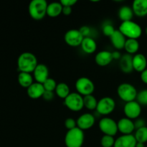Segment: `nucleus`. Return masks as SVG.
I'll use <instances>...</instances> for the list:
<instances>
[{"instance_id": "obj_15", "label": "nucleus", "mask_w": 147, "mask_h": 147, "mask_svg": "<svg viewBox=\"0 0 147 147\" xmlns=\"http://www.w3.org/2000/svg\"><path fill=\"white\" fill-rule=\"evenodd\" d=\"M136 143L134 135H121L115 140L113 147H136Z\"/></svg>"}, {"instance_id": "obj_8", "label": "nucleus", "mask_w": 147, "mask_h": 147, "mask_svg": "<svg viewBox=\"0 0 147 147\" xmlns=\"http://www.w3.org/2000/svg\"><path fill=\"white\" fill-rule=\"evenodd\" d=\"M99 129L100 131L104 135L114 136H116L118 129L117 122L115 121L113 119L109 117H103L99 121L98 123Z\"/></svg>"}, {"instance_id": "obj_22", "label": "nucleus", "mask_w": 147, "mask_h": 147, "mask_svg": "<svg viewBox=\"0 0 147 147\" xmlns=\"http://www.w3.org/2000/svg\"><path fill=\"white\" fill-rule=\"evenodd\" d=\"M80 46L83 51L87 54H93L97 50V43L91 37H84Z\"/></svg>"}, {"instance_id": "obj_30", "label": "nucleus", "mask_w": 147, "mask_h": 147, "mask_svg": "<svg viewBox=\"0 0 147 147\" xmlns=\"http://www.w3.org/2000/svg\"><path fill=\"white\" fill-rule=\"evenodd\" d=\"M114 136L103 135L100 139V145L102 147H113L115 144Z\"/></svg>"}, {"instance_id": "obj_33", "label": "nucleus", "mask_w": 147, "mask_h": 147, "mask_svg": "<svg viewBox=\"0 0 147 147\" xmlns=\"http://www.w3.org/2000/svg\"><path fill=\"white\" fill-rule=\"evenodd\" d=\"M115 31H116V30H115L114 27L110 23L105 24L102 27V32H103V34L106 37H110L114 33Z\"/></svg>"}, {"instance_id": "obj_18", "label": "nucleus", "mask_w": 147, "mask_h": 147, "mask_svg": "<svg viewBox=\"0 0 147 147\" xmlns=\"http://www.w3.org/2000/svg\"><path fill=\"white\" fill-rule=\"evenodd\" d=\"M45 90L43 85L42 83L34 82L27 89V93L29 97L32 99H38L42 98Z\"/></svg>"}, {"instance_id": "obj_11", "label": "nucleus", "mask_w": 147, "mask_h": 147, "mask_svg": "<svg viewBox=\"0 0 147 147\" xmlns=\"http://www.w3.org/2000/svg\"><path fill=\"white\" fill-rule=\"evenodd\" d=\"M123 112L126 117L129 119H137L142 113V106L136 100L126 103L123 107Z\"/></svg>"}, {"instance_id": "obj_10", "label": "nucleus", "mask_w": 147, "mask_h": 147, "mask_svg": "<svg viewBox=\"0 0 147 147\" xmlns=\"http://www.w3.org/2000/svg\"><path fill=\"white\" fill-rule=\"evenodd\" d=\"M83 36L80 30L76 29H71L67 31L65 34L64 40L66 44L70 47H78L81 45L83 40Z\"/></svg>"}, {"instance_id": "obj_45", "label": "nucleus", "mask_w": 147, "mask_h": 147, "mask_svg": "<svg viewBox=\"0 0 147 147\" xmlns=\"http://www.w3.org/2000/svg\"><path fill=\"white\" fill-rule=\"evenodd\" d=\"M146 147H147V146H146Z\"/></svg>"}, {"instance_id": "obj_6", "label": "nucleus", "mask_w": 147, "mask_h": 147, "mask_svg": "<svg viewBox=\"0 0 147 147\" xmlns=\"http://www.w3.org/2000/svg\"><path fill=\"white\" fill-rule=\"evenodd\" d=\"M76 89L77 93L82 96L93 95L95 90V85L90 78L86 77L79 78L76 82Z\"/></svg>"}, {"instance_id": "obj_29", "label": "nucleus", "mask_w": 147, "mask_h": 147, "mask_svg": "<svg viewBox=\"0 0 147 147\" xmlns=\"http://www.w3.org/2000/svg\"><path fill=\"white\" fill-rule=\"evenodd\" d=\"M135 139L136 142L145 144L147 142V126L136 129L135 132Z\"/></svg>"}, {"instance_id": "obj_28", "label": "nucleus", "mask_w": 147, "mask_h": 147, "mask_svg": "<svg viewBox=\"0 0 147 147\" xmlns=\"http://www.w3.org/2000/svg\"><path fill=\"white\" fill-rule=\"evenodd\" d=\"M98 101V100H97L96 97L94 96H93V95L83 96V104H84V107L86 108L88 110H96Z\"/></svg>"}, {"instance_id": "obj_38", "label": "nucleus", "mask_w": 147, "mask_h": 147, "mask_svg": "<svg viewBox=\"0 0 147 147\" xmlns=\"http://www.w3.org/2000/svg\"><path fill=\"white\" fill-rule=\"evenodd\" d=\"M134 122V126L135 129H139L140 128L144 127V126H146V123H145V121L142 119H136V121Z\"/></svg>"}, {"instance_id": "obj_17", "label": "nucleus", "mask_w": 147, "mask_h": 147, "mask_svg": "<svg viewBox=\"0 0 147 147\" xmlns=\"http://www.w3.org/2000/svg\"><path fill=\"white\" fill-rule=\"evenodd\" d=\"M113 60L111 52L107 50H102L98 52L95 57V62L96 64L101 67H105L110 64Z\"/></svg>"}, {"instance_id": "obj_12", "label": "nucleus", "mask_w": 147, "mask_h": 147, "mask_svg": "<svg viewBox=\"0 0 147 147\" xmlns=\"http://www.w3.org/2000/svg\"><path fill=\"white\" fill-rule=\"evenodd\" d=\"M76 121H77V127L84 131L90 129L94 126L96 119L91 113H86L80 115Z\"/></svg>"}, {"instance_id": "obj_41", "label": "nucleus", "mask_w": 147, "mask_h": 147, "mask_svg": "<svg viewBox=\"0 0 147 147\" xmlns=\"http://www.w3.org/2000/svg\"><path fill=\"white\" fill-rule=\"evenodd\" d=\"M112 56H113V60H120L122 55L119 51H115L112 53Z\"/></svg>"}, {"instance_id": "obj_19", "label": "nucleus", "mask_w": 147, "mask_h": 147, "mask_svg": "<svg viewBox=\"0 0 147 147\" xmlns=\"http://www.w3.org/2000/svg\"><path fill=\"white\" fill-rule=\"evenodd\" d=\"M131 8L135 15L145 17L147 15V0H135L132 3Z\"/></svg>"}, {"instance_id": "obj_35", "label": "nucleus", "mask_w": 147, "mask_h": 147, "mask_svg": "<svg viewBox=\"0 0 147 147\" xmlns=\"http://www.w3.org/2000/svg\"><path fill=\"white\" fill-rule=\"evenodd\" d=\"M79 30H80V33H81L82 35L83 36V37H90V34L91 30H90V28L89 27H88V26H83V27H81L79 29Z\"/></svg>"}, {"instance_id": "obj_24", "label": "nucleus", "mask_w": 147, "mask_h": 147, "mask_svg": "<svg viewBox=\"0 0 147 147\" xmlns=\"http://www.w3.org/2000/svg\"><path fill=\"white\" fill-rule=\"evenodd\" d=\"M18 83L20 86L24 88H28L33 83H34V78L31 73H23V72H20L17 77Z\"/></svg>"}, {"instance_id": "obj_14", "label": "nucleus", "mask_w": 147, "mask_h": 147, "mask_svg": "<svg viewBox=\"0 0 147 147\" xmlns=\"http://www.w3.org/2000/svg\"><path fill=\"white\" fill-rule=\"evenodd\" d=\"M117 125L119 131H120L122 135L132 134V132L136 129L133 120L126 117L121 119L117 122Z\"/></svg>"}, {"instance_id": "obj_21", "label": "nucleus", "mask_w": 147, "mask_h": 147, "mask_svg": "<svg viewBox=\"0 0 147 147\" xmlns=\"http://www.w3.org/2000/svg\"><path fill=\"white\" fill-rule=\"evenodd\" d=\"M133 56L129 54H125L121 56L120 59L119 66L122 72L125 73H130L134 70L132 63Z\"/></svg>"}, {"instance_id": "obj_9", "label": "nucleus", "mask_w": 147, "mask_h": 147, "mask_svg": "<svg viewBox=\"0 0 147 147\" xmlns=\"http://www.w3.org/2000/svg\"><path fill=\"white\" fill-rule=\"evenodd\" d=\"M116 102L111 97H103L98 101L96 111L100 115H109L114 111Z\"/></svg>"}, {"instance_id": "obj_20", "label": "nucleus", "mask_w": 147, "mask_h": 147, "mask_svg": "<svg viewBox=\"0 0 147 147\" xmlns=\"http://www.w3.org/2000/svg\"><path fill=\"white\" fill-rule=\"evenodd\" d=\"M111 44L116 50H122L124 48L125 43L126 41V37L119 31L116 30L113 34L110 37Z\"/></svg>"}, {"instance_id": "obj_31", "label": "nucleus", "mask_w": 147, "mask_h": 147, "mask_svg": "<svg viewBox=\"0 0 147 147\" xmlns=\"http://www.w3.org/2000/svg\"><path fill=\"white\" fill-rule=\"evenodd\" d=\"M42 85L45 90H47V91L54 92L55 90V88L56 87H57V84L54 79L51 78H47V80L42 83Z\"/></svg>"}, {"instance_id": "obj_32", "label": "nucleus", "mask_w": 147, "mask_h": 147, "mask_svg": "<svg viewBox=\"0 0 147 147\" xmlns=\"http://www.w3.org/2000/svg\"><path fill=\"white\" fill-rule=\"evenodd\" d=\"M136 101L141 106H147V89L141 90L138 93Z\"/></svg>"}, {"instance_id": "obj_39", "label": "nucleus", "mask_w": 147, "mask_h": 147, "mask_svg": "<svg viewBox=\"0 0 147 147\" xmlns=\"http://www.w3.org/2000/svg\"><path fill=\"white\" fill-rule=\"evenodd\" d=\"M72 7H63V11H62V13H63L64 15L65 16H68L70 15V14L72 13Z\"/></svg>"}, {"instance_id": "obj_44", "label": "nucleus", "mask_w": 147, "mask_h": 147, "mask_svg": "<svg viewBox=\"0 0 147 147\" xmlns=\"http://www.w3.org/2000/svg\"><path fill=\"white\" fill-rule=\"evenodd\" d=\"M146 58H147V54H146Z\"/></svg>"}, {"instance_id": "obj_3", "label": "nucleus", "mask_w": 147, "mask_h": 147, "mask_svg": "<svg viewBox=\"0 0 147 147\" xmlns=\"http://www.w3.org/2000/svg\"><path fill=\"white\" fill-rule=\"evenodd\" d=\"M119 30L126 39L138 40L142 34V27L134 21L123 22L119 27Z\"/></svg>"}, {"instance_id": "obj_27", "label": "nucleus", "mask_w": 147, "mask_h": 147, "mask_svg": "<svg viewBox=\"0 0 147 147\" xmlns=\"http://www.w3.org/2000/svg\"><path fill=\"white\" fill-rule=\"evenodd\" d=\"M55 92L56 95L59 98H60L62 99H64V100L70 93V88H69L68 85L65 83H57V87H56Z\"/></svg>"}, {"instance_id": "obj_1", "label": "nucleus", "mask_w": 147, "mask_h": 147, "mask_svg": "<svg viewBox=\"0 0 147 147\" xmlns=\"http://www.w3.org/2000/svg\"><path fill=\"white\" fill-rule=\"evenodd\" d=\"M37 65V57L30 52L22 53L17 59V67L23 73H33Z\"/></svg>"}, {"instance_id": "obj_2", "label": "nucleus", "mask_w": 147, "mask_h": 147, "mask_svg": "<svg viewBox=\"0 0 147 147\" xmlns=\"http://www.w3.org/2000/svg\"><path fill=\"white\" fill-rule=\"evenodd\" d=\"M48 3L45 0H32L28 6L30 17L34 20H41L47 15Z\"/></svg>"}, {"instance_id": "obj_25", "label": "nucleus", "mask_w": 147, "mask_h": 147, "mask_svg": "<svg viewBox=\"0 0 147 147\" xmlns=\"http://www.w3.org/2000/svg\"><path fill=\"white\" fill-rule=\"evenodd\" d=\"M134 11L133 9L129 6H123L121 7L118 12V16L119 18L123 22H127V21H131L133 19Z\"/></svg>"}, {"instance_id": "obj_4", "label": "nucleus", "mask_w": 147, "mask_h": 147, "mask_svg": "<svg viewBox=\"0 0 147 147\" xmlns=\"http://www.w3.org/2000/svg\"><path fill=\"white\" fill-rule=\"evenodd\" d=\"M85 140V134L83 130L76 127L67 131L65 136L66 147H82Z\"/></svg>"}, {"instance_id": "obj_37", "label": "nucleus", "mask_w": 147, "mask_h": 147, "mask_svg": "<svg viewBox=\"0 0 147 147\" xmlns=\"http://www.w3.org/2000/svg\"><path fill=\"white\" fill-rule=\"evenodd\" d=\"M55 97V94H54V92H52V91H47L45 90L43 94L42 98L43 99H45V100H47V101H50V100H53Z\"/></svg>"}, {"instance_id": "obj_16", "label": "nucleus", "mask_w": 147, "mask_h": 147, "mask_svg": "<svg viewBox=\"0 0 147 147\" xmlns=\"http://www.w3.org/2000/svg\"><path fill=\"white\" fill-rule=\"evenodd\" d=\"M134 70L142 73L147 68L146 56L142 53H136L133 56L132 59Z\"/></svg>"}, {"instance_id": "obj_34", "label": "nucleus", "mask_w": 147, "mask_h": 147, "mask_svg": "<svg viewBox=\"0 0 147 147\" xmlns=\"http://www.w3.org/2000/svg\"><path fill=\"white\" fill-rule=\"evenodd\" d=\"M65 126L67 131L71 130L77 127V121L75 120L73 118H67L65 121Z\"/></svg>"}, {"instance_id": "obj_43", "label": "nucleus", "mask_w": 147, "mask_h": 147, "mask_svg": "<svg viewBox=\"0 0 147 147\" xmlns=\"http://www.w3.org/2000/svg\"><path fill=\"white\" fill-rule=\"evenodd\" d=\"M145 33H146V36H147V27H146V30H145Z\"/></svg>"}, {"instance_id": "obj_40", "label": "nucleus", "mask_w": 147, "mask_h": 147, "mask_svg": "<svg viewBox=\"0 0 147 147\" xmlns=\"http://www.w3.org/2000/svg\"><path fill=\"white\" fill-rule=\"evenodd\" d=\"M141 80L145 84H147V68L141 73Z\"/></svg>"}, {"instance_id": "obj_26", "label": "nucleus", "mask_w": 147, "mask_h": 147, "mask_svg": "<svg viewBox=\"0 0 147 147\" xmlns=\"http://www.w3.org/2000/svg\"><path fill=\"white\" fill-rule=\"evenodd\" d=\"M140 45L138 40L136 39H127L124 45V50H126L127 54L136 55L139 51Z\"/></svg>"}, {"instance_id": "obj_5", "label": "nucleus", "mask_w": 147, "mask_h": 147, "mask_svg": "<svg viewBox=\"0 0 147 147\" xmlns=\"http://www.w3.org/2000/svg\"><path fill=\"white\" fill-rule=\"evenodd\" d=\"M119 97L126 103L136 100L138 92L135 86L128 83H121L117 88Z\"/></svg>"}, {"instance_id": "obj_42", "label": "nucleus", "mask_w": 147, "mask_h": 147, "mask_svg": "<svg viewBox=\"0 0 147 147\" xmlns=\"http://www.w3.org/2000/svg\"><path fill=\"white\" fill-rule=\"evenodd\" d=\"M136 147H146V146H145L144 144L140 143V142H137V143H136Z\"/></svg>"}, {"instance_id": "obj_23", "label": "nucleus", "mask_w": 147, "mask_h": 147, "mask_svg": "<svg viewBox=\"0 0 147 147\" xmlns=\"http://www.w3.org/2000/svg\"><path fill=\"white\" fill-rule=\"evenodd\" d=\"M63 5L60 1H53L47 5V15L50 17H57L63 11Z\"/></svg>"}, {"instance_id": "obj_13", "label": "nucleus", "mask_w": 147, "mask_h": 147, "mask_svg": "<svg viewBox=\"0 0 147 147\" xmlns=\"http://www.w3.org/2000/svg\"><path fill=\"white\" fill-rule=\"evenodd\" d=\"M33 78L35 82L42 84L47 78H49L48 67L42 63H38L33 72Z\"/></svg>"}, {"instance_id": "obj_7", "label": "nucleus", "mask_w": 147, "mask_h": 147, "mask_svg": "<svg viewBox=\"0 0 147 147\" xmlns=\"http://www.w3.org/2000/svg\"><path fill=\"white\" fill-rule=\"evenodd\" d=\"M65 105L68 109L74 112L81 111L84 108L83 96L78 93H70V95L64 100Z\"/></svg>"}, {"instance_id": "obj_36", "label": "nucleus", "mask_w": 147, "mask_h": 147, "mask_svg": "<svg viewBox=\"0 0 147 147\" xmlns=\"http://www.w3.org/2000/svg\"><path fill=\"white\" fill-rule=\"evenodd\" d=\"M63 7H72L78 2L77 0H61L60 1Z\"/></svg>"}]
</instances>
